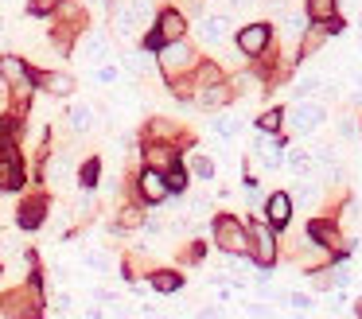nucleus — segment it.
Wrapping results in <instances>:
<instances>
[{"label": "nucleus", "instance_id": "nucleus-39", "mask_svg": "<svg viewBox=\"0 0 362 319\" xmlns=\"http://www.w3.org/2000/svg\"><path fill=\"white\" fill-rule=\"evenodd\" d=\"M230 4H234V8H250L253 0H230Z\"/></svg>", "mask_w": 362, "mask_h": 319}, {"label": "nucleus", "instance_id": "nucleus-38", "mask_svg": "<svg viewBox=\"0 0 362 319\" xmlns=\"http://www.w3.org/2000/svg\"><path fill=\"white\" fill-rule=\"evenodd\" d=\"M339 132H343V137H354V121H351V117H346V121L339 124Z\"/></svg>", "mask_w": 362, "mask_h": 319}, {"label": "nucleus", "instance_id": "nucleus-21", "mask_svg": "<svg viewBox=\"0 0 362 319\" xmlns=\"http://www.w3.org/2000/svg\"><path fill=\"white\" fill-rule=\"evenodd\" d=\"M125 70H129L133 78H144V74L152 70V59H148V54H129V59H125Z\"/></svg>", "mask_w": 362, "mask_h": 319}, {"label": "nucleus", "instance_id": "nucleus-3", "mask_svg": "<svg viewBox=\"0 0 362 319\" xmlns=\"http://www.w3.org/2000/svg\"><path fill=\"white\" fill-rule=\"evenodd\" d=\"M214 241H218V249H226V253H250V230H245L238 218H218V222H214Z\"/></svg>", "mask_w": 362, "mask_h": 319}, {"label": "nucleus", "instance_id": "nucleus-20", "mask_svg": "<svg viewBox=\"0 0 362 319\" xmlns=\"http://www.w3.org/2000/svg\"><path fill=\"white\" fill-rule=\"evenodd\" d=\"M335 8H339V0H308V16H312V20H331V16H335Z\"/></svg>", "mask_w": 362, "mask_h": 319}, {"label": "nucleus", "instance_id": "nucleus-16", "mask_svg": "<svg viewBox=\"0 0 362 319\" xmlns=\"http://www.w3.org/2000/svg\"><path fill=\"white\" fill-rule=\"evenodd\" d=\"M66 121H71L74 132H90L94 129V109L90 105H71V117H66Z\"/></svg>", "mask_w": 362, "mask_h": 319}, {"label": "nucleus", "instance_id": "nucleus-26", "mask_svg": "<svg viewBox=\"0 0 362 319\" xmlns=\"http://www.w3.org/2000/svg\"><path fill=\"white\" fill-rule=\"evenodd\" d=\"M141 222H144V210L141 207H125V210H121V218H117L121 230H133V226H141Z\"/></svg>", "mask_w": 362, "mask_h": 319}, {"label": "nucleus", "instance_id": "nucleus-43", "mask_svg": "<svg viewBox=\"0 0 362 319\" xmlns=\"http://www.w3.org/2000/svg\"><path fill=\"white\" fill-rule=\"evenodd\" d=\"M257 319H261V315H257Z\"/></svg>", "mask_w": 362, "mask_h": 319}, {"label": "nucleus", "instance_id": "nucleus-23", "mask_svg": "<svg viewBox=\"0 0 362 319\" xmlns=\"http://www.w3.org/2000/svg\"><path fill=\"white\" fill-rule=\"evenodd\" d=\"M66 171H71V160H66V156H55V160L47 163V179H51V183H63Z\"/></svg>", "mask_w": 362, "mask_h": 319}, {"label": "nucleus", "instance_id": "nucleus-36", "mask_svg": "<svg viewBox=\"0 0 362 319\" xmlns=\"http://www.w3.org/2000/svg\"><path fill=\"white\" fill-rule=\"evenodd\" d=\"M55 311H71V296H66V292L55 296Z\"/></svg>", "mask_w": 362, "mask_h": 319}, {"label": "nucleus", "instance_id": "nucleus-35", "mask_svg": "<svg viewBox=\"0 0 362 319\" xmlns=\"http://www.w3.org/2000/svg\"><path fill=\"white\" fill-rule=\"evenodd\" d=\"M284 300H288V303H292V308H296V311H308V308H312V300H308V296H300V292L284 296Z\"/></svg>", "mask_w": 362, "mask_h": 319}, {"label": "nucleus", "instance_id": "nucleus-19", "mask_svg": "<svg viewBox=\"0 0 362 319\" xmlns=\"http://www.w3.org/2000/svg\"><path fill=\"white\" fill-rule=\"evenodd\" d=\"M191 175L206 183V179L214 175V160H211V156H203V152H191Z\"/></svg>", "mask_w": 362, "mask_h": 319}, {"label": "nucleus", "instance_id": "nucleus-14", "mask_svg": "<svg viewBox=\"0 0 362 319\" xmlns=\"http://www.w3.org/2000/svg\"><path fill=\"white\" fill-rule=\"evenodd\" d=\"M20 183H24V171H20L16 156H12V148H8V156L0 160V187H20Z\"/></svg>", "mask_w": 362, "mask_h": 319}, {"label": "nucleus", "instance_id": "nucleus-10", "mask_svg": "<svg viewBox=\"0 0 362 319\" xmlns=\"http://www.w3.org/2000/svg\"><path fill=\"white\" fill-rule=\"evenodd\" d=\"M136 187H141V195L148 202H164L168 195H172V191H168L164 171H156V168H144V175H141V183H136Z\"/></svg>", "mask_w": 362, "mask_h": 319}, {"label": "nucleus", "instance_id": "nucleus-7", "mask_svg": "<svg viewBox=\"0 0 362 319\" xmlns=\"http://www.w3.org/2000/svg\"><path fill=\"white\" fill-rule=\"evenodd\" d=\"M238 47H242V54L257 59V54L269 47V23H250V28H242L238 31Z\"/></svg>", "mask_w": 362, "mask_h": 319}, {"label": "nucleus", "instance_id": "nucleus-6", "mask_svg": "<svg viewBox=\"0 0 362 319\" xmlns=\"http://www.w3.org/2000/svg\"><path fill=\"white\" fill-rule=\"evenodd\" d=\"M183 31H187V16L175 12V8H168V12L156 16V35H152V43H172V39H183Z\"/></svg>", "mask_w": 362, "mask_h": 319}, {"label": "nucleus", "instance_id": "nucleus-9", "mask_svg": "<svg viewBox=\"0 0 362 319\" xmlns=\"http://www.w3.org/2000/svg\"><path fill=\"white\" fill-rule=\"evenodd\" d=\"M78 54H82V62H90V66H102V62L110 59V39H105L102 31H90V35L82 39Z\"/></svg>", "mask_w": 362, "mask_h": 319}, {"label": "nucleus", "instance_id": "nucleus-30", "mask_svg": "<svg viewBox=\"0 0 362 319\" xmlns=\"http://www.w3.org/2000/svg\"><path fill=\"white\" fill-rule=\"evenodd\" d=\"M238 129H242V121H230V117L214 121V132H218V137H238Z\"/></svg>", "mask_w": 362, "mask_h": 319}, {"label": "nucleus", "instance_id": "nucleus-28", "mask_svg": "<svg viewBox=\"0 0 362 319\" xmlns=\"http://www.w3.org/2000/svg\"><path fill=\"white\" fill-rule=\"evenodd\" d=\"M164 179H168V191H175V195H180L183 187H187V171H183L180 163H175L172 171H164Z\"/></svg>", "mask_w": 362, "mask_h": 319}, {"label": "nucleus", "instance_id": "nucleus-29", "mask_svg": "<svg viewBox=\"0 0 362 319\" xmlns=\"http://www.w3.org/2000/svg\"><path fill=\"white\" fill-rule=\"evenodd\" d=\"M257 124H261L265 132H276V129H281V109H269V113H261Z\"/></svg>", "mask_w": 362, "mask_h": 319}, {"label": "nucleus", "instance_id": "nucleus-40", "mask_svg": "<svg viewBox=\"0 0 362 319\" xmlns=\"http://www.w3.org/2000/svg\"><path fill=\"white\" fill-rule=\"evenodd\" d=\"M4 90H8V82H4V78H0V93H4Z\"/></svg>", "mask_w": 362, "mask_h": 319}, {"label": "nucleus", "instance_id": "nucleus-25", "mask_svg": "<svg viewBox=\"0 0 362 319\" xmlns=\"http://www.w3.org/2000/svg\"><path fill=\"white\" fill-rule=\"evenodd\" d=\"M284 31H288L292 39H300L308 31V16H300V12H288L284 16Z\"/></svg>", "mask_w": 362, "mask_h": 319}, {"label": "nucleus", "instance_id": "nucleus-5", "mask_svg": "<svg viewBox=\"0 0 362 319\" xmlns=\"http://www.w3.org/2000/svg\"><path fill=\"white\" fill-rule=\"evenodd\" d=\"M0 78L16 86L20 98H28V90H32V74H28V62L20 54H0Z\"/></svg>", "mask_w": 362, "mask_h": 319}, {"label": "nucleus", "instance_id": "nucleus-32", "mask_svg": "<svg viewBox=\"0 0 362 319\" xmlns=\"http://www.w3.org/2000/svg\"><path fill=\"white\" fill-rule=\"evenodd\" d=\"M296 199H300V207H315V199H320V195H315V187H300V191H296Z\"/></svg>", "mask_w": 362, "mask_h": 319}, {"label": "nucleus", "instance_id": "nucleus-18", "mask_svg": "<svg viewBox=\"0 0 362 319\" xmlns=\"http://www.w3.org/2000/svg\"><path fill=\"white\" fill-rule=\"evenodd\" d=\"M284 163H288L292 171H296V175H308V171L315 168V160H312V152H304V148H300V152H288V156H281Z\"/></svg>", "mask_w": 362, "mask_h": 319}, {"label": "nucleus", "instance_id": "nucleus-41", "mask_svg": "<svg viewBox=\"0 0 362 319\" xmlns=\"http://www.w3.org/2000/svg\"><path fill=\"white\" fill-rule=\"evenodd\" d=\"M358 315H362V303H358Z\"/></svg>", "mask_w": 362, "mask_h": 319}, {"label": "nucleus", "instance_id": "nucleus-42", "mask_svg": "<svg viewBox=\"0 0 362 319\" xmlns=\"http://www.w3.org/2000/svg\"><path fill=\"white\" fill-rule=\"evenodd\" d=\"M86 4H94V0H86Z\"/></svg>", "mask_w": 362, "mask_h": 319}, {"label": "nucleus", "instance_id": "nucleus-31", "mask_svg": "<svg viewBox=\"0 0 362 319\" xmlns=\"http://www.w3.org/2000/svg\"><path fill=\"white\" fill-rule=\"evenodd\" d=\"M59 4H63V0H28V8H32L35 16H47V12H55Z\"/></svg>", "mask_w": 362, "mask_h": 319}, {"label": "nucleus", "instance_id": "nucleus-34", "mask_svg": "<svg viewBox=\"0 0 362 319\" xmlns=\"http://www.w3.org/2000/svg\"><path fill=\"white\" fill-rule=\"evenodd\" d=\"M94 183H98V163L90 160L86 168H82V187H94Z\"/></svg>", "mask_w": 362, "mask_h": 319}, {"label": "nucleus", "instance_id": "nucleus-13", "mask_svg": "<svg viewBox=\"0 0 362 319\" xmlns=\"http://www.w3.org/2000/svg\"><path fill=\"white\" fill-rule=\"evenodd\" d=\"M40 86L47 93H55V98H66V93H74V78L63 74V70H47V74H40Z\"/></svg>", "mask_w": 362, "mask_h": 319}, {"label": "nucleus", "instance_id": "nucleus-27", "mask_svg": "<svg viewBox=\"0 0 362 319\" xmlns=\"http://www.w3.org/2000/svg\"><path fill=\"white\" fill-rule=\"evenodd\" d=\"M320 86H323V78H320V74H304V78L296 82V98H312V93L320 90Z\"/></svg>", "mask_w": 362, "mask_h": 319}, {"label": "nucleus", "instance_id": "nucleus-37", "mask_svg": "<svg viewBox=\"0 0 362 319\" xmlns=\"http://www.w3.org/2000/svg\"><path fill=\"white\" fill-rule=\"evenodd\" d=\"M315 288H331V272H315Z\"/></svg>", "mask_w": 362, "mask_h": 319}, {"label": "nucleus", "instance_id": "nucleus-15", "mask_svg": "<svg viewBox=\"0 0 362 319\" xmlns=\"http://www.w3.org/2000/svg\"><path fill=\"white\" fill-rule=\"evenodd\" d=\"M148 168H156V171H172V168H175V152H172L168 144L148 148Z\"/></svg>", "mask_w": 362, "mask_h": 319}, {"label": "nucleus", "instance_id": "nucleus-24", "mask_svg": "<svg viewBox=\"0 0 362 319\" xmlns=\"http://www.w3.org/2000/svg\"><path fill=\"white\" fill-rule=\"evenodd\" d=\"M312 238L323 241V245H339V230H335V226H327V222H315L312 226Z\"/></svg>", "mask_w": 362, "mask_h": 319}, {"label": "nucleus", "instance_id": "nucleus-22", "mask_svg": "<svg viewBox=\"0 0 362 319\" xmlns=\"http://www.w3.org/2000/svg\"><path fill=\"white\" fill-rule=\"evenodd\" d=\"M180 284H183V277H175V272H156V277H152V288H156V292H175Z\"/></svg>", "mask_w": 362, "mask_h": 319}, {"label": "nucleus", "instance_id": "nucleus-33", "mask_svg": "<svg viewBox=\"0 0 362 319\" xmlns=\"http://www.w3.org/2000/svg\"><path fill=\"white\" fill-rule=\"evenodd\" d=\"M94 78H98V82H117V66H105V62H102V66L94 70Z\"/></svg>", "mask_w": 362, "mask_h": 319}, {"label": "nucleus", "instance_id": "nucleus-2", "mask_svg": "<svg viewBox=\"0 0 362 319\" xmlns=\"http://www.w3.org/2000/svg\"><path fill=\"white\" fill-rule=\"evenodd\" d=\"M160 70H164L168 78H175V74H187L191 66H195V51H191L183 39H172V43H160Z\"/></svg>", "mask_w": 362, "mask_h": 319}, {"label": "nucleus", "instance_id": "nucleus-1", "mask_svg": "<svg viewBox=\"0 0 362 319\" xmlns=\"http://www.w3.org/2000/svg\"><path fill=\"white\" fill-rule=\"evenodd\" d=\"M281 121H288V129L296 132V137H312V132H320V124L327 121V109L312 98H296L288 105V113H281Z\"/></svg>", "mask_w": 362, "mask_h": 319}, {"label": "nucleus", "instance_id": "nucleus-17", "mask_svg": "<svg viewBox=\"0 0 362 319\" xmlns=\"http://www.w3.org/2000/svg\"><path fill=\"white\" fill-rule=\"evenodd\" d=\"M43 210H47V202H43V199H32L24 210H20V226H28V230H32V226H40V222H43Z\"/></svg>", "mask_w": 362, "mask_h": 319}, {"label": "nucleus", "instance_id": "nucleus-4", "mask_svg": "<svg viewBox=\"0 0 362 319\" xmlns=\"http://www.w3.org/2000/svg\"><path fill=\"white\" fill-rule=\"evenodd\" d=\"M250 253H253L257 265H273L276 238H273V230H269V222H253L250 226Z\"/></svg>", "mask_w": 362, "mask_h": 319}, {"label": "nucleus", "instance_id": "nucleus-12", "mask_svg": "<svg viewBox=\"0 0 362 319\" xmlns=\"http://www.w3.org/2000/svg\"><path fill=\"white\" fill-rule=\"evenodd\" d=\"M199 105L203 109H222L230 101V86H222V82H206V86H199Z\"/></svg>", "mask_w": 362, "mask_h": 319}, {"label": "nucleus", "instance_id": "nucleus-11", "mask_svg": "<svg viewBox=\"0 0 362 319\" xmlns=\"http://www.w3.org/2000/svg\"><path fill=\"white\" fill-rule=\"evenodd\" d=\"M265 214H269V226H288V218H292V195H284V191L269 195Z\"/></svg>", "mask_w": 362, "mask_h": 319}, {"label": "nucleus", "instance_id": "nucleus-8", "mask_svg": "<svg viewBox=\"0 0 362 319\" xmlns=\"http://www.w3.org/2000/svg\"><path fill=\"white\" fill-rule=\"evenodd\" d=\"M230 28H234V23H230V16H203V23H199V35H203V43L206 47H218V43H226L230 39Z\"/></svg>", "mask_w": 362, "mask_h": 319}]
</instances>
